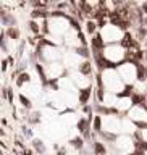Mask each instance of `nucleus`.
<instances>
[{"mask_svg": "<svg viewBox=\"0 0 147 155\" xmlns=\"http://www.w3.org/2000/svg\"><path fill=\"white\" fill-rule=\"evenodd\" d=\"M89 94H91V90H89V89H84V90H81V102H83V103H86V102H88V99H89Z\"/></svg>", "mask_w": 147, "mask_h": 155, "instance_id": "2", "label": "nucleus"}, {"mask_svg": "<svg viewBox=\"0 0 147 155\" xmlns=\"http://www.w3.org/2000/svg\"><path fill=\"white\" fill-rule=\"evenodd\" d=\"M37 16H46V11H41V10L32 11V18H37Z\"/></svg>", "mask_w": 147, "mask_h": 155, "instance_id": "10", "label": "nucleus"}, {"mask_svg": "<svg viewBox=\"0 0 147 155\" xmlns=\"http://www.w3.org/2000/svg\"><path fill=\"white\" fill-rule=\"evenodd\" d=\"M86 26H88V32H94L95 31V28H97V24L94 23V21H88V24H86Z\"/></svg>", "mask_w": 147, "mask_h": 155, "instance_id": "6", "label": "nucleus"}, {"mask_svg": "<svg viewBox=\"0 0 147 155\" xmlns=\"http://www.w3.org/2000/svg\"><path fill=\"white\" fill-rule=\"evenodd\" d=\"M8 36H10L11 39H18V31L13 28V26H10V28H8Z\"/></svg>", "mask_w": 147, "mask_h": 155, "instance_id": "5", "label": "nucleus"}, {"mask_svg": "<svg viewBox=\"0 0 147 155\" xmlns=\"http://www.w3.org/2000/svg\"><path fill=\"white\" fill-rule=\"evenodd\" d=\"M94 128H95V131H100V118L99 116H95V120H94Z\"/></svg>", "mask_w": 147, "mask_h": 155, "instance_id": "9", "label": "nucleus"}, {"mask_svg": "<svg viewBox=\"0 0 147 155\" xmlns=\"http://www.w3.org/2000/svg\"><path fill=\"white\" fill-rule=\"evenodd\" d=\"M32 5H34V7H46V2H34V4H32Z\"/></svg>", "mask_w": 147, "mask_h": 155, "instance_id": "16", "label": "nucleus"}, {"mask_svg": "<svg viewBox=\"0 0 147 155\" xmlns=\"http://www.w3.org/2000/svg\"><path fill=\"white\" fill-rule=\"evenodd\" d=\"M34 147L37 149L39 152H44V145H42V142H41V141H34Z\"/></svg>", "mask_w": 147, "mask_h": 155, "instance_id": "8", "label": "nucleus"}, {"mask_svg": "<svg viewBox=\"0 0 147 155\" xmlns=\"http://www.w3.org/2000/svg\"><path fill=\"white\" fill-rule=\"evenodd\" d=\"M92 45H94L95 50L104 47V42H102V37H100V36H95V37H92Z\"/></svg>", "mask_w": 147, "mask_h": 155, "instance_id": "1", "label": "nucleus"}, {"mask_svg": "<svg viewBox=\"0 0 147 155\" xmlns=\"http://www.w3.org/2000/svg\"><path fill=\"white\" fill-rule=\"evenodd\" d=\"M94 150L97 152V154H105V147L100 142H94Z\"/></svg>", "mask_w": 147, "mask_h": 155, "instance_id": "4", "label": "nucleus"}, {"mask_svg": "<svg viewBox=\"0 0 147 155\" xmlns=\"http://www.w3.org/2000/svg\"><path fill=\"white\" fill-rule=\"evenodd\" d=\"M79 71L81 73H84V74H88V73H91V63H83V66L79 68Z\"/></svg>", "mask_w": 147, "mask_h": 155, "instance_id": "3", "label": "nucleus"}, {"mask_svg": "<svg viewBox=\"0 0 147 155\" xmlns=\"http://www.w3.org/2000/svg\"><path fill=\"white\" fill-rule=\"evenodd\" d=\"M28 79H29V76H28V74H21V76H20V79H18V84L24 83V81H28Z\"/></svg>", "mask_w": 147, "mask_h": 155, "instance_id": "12", "label": "nucleus"}, {"mask_svg": "<svg viewBox=\"0 0 147 155\" xmlns=\"http://www.w3.org/2000/svg\"><path fill=\"white\" fill-rule=\"evenodd\" d=\"M73 145H74V147H83V141H81V139H74Z\"/></svg>", "mask_w": 147, "mask_h": 155, "instance_id": "13", "label": "nucleus"}, {"mask_svg": "<svg viewBox=\"0 0 147 155\" xmlns=\"http://www.w3.org/2000/svg\"><path fill=\"white\" fill-rule=\"evenodd\" d=\"M137 69H139V79H146V69L142 68V65H137Z\"/></svg>", "mask_w": 147, "mask_h": 155, "instance_id": "7", "label": "nucleus"}, {"mask_svg": "<svg viewBox=\"0 0 147 155\" xmlns=\"http://www.w3.org/2000/svg\"><path fill=\"white\" fill-rule=\"evenodd\" d=\"M78 53H81V55H84V57H88V55H89L86 48H78Z\"/></svg>", "mask_w": 147, "mask_h": 155, "instance_id": "14", "label": "nucleus"}, {"mask_svg": "<svg viewBox=\"0 0 147 155\" xmlns=\"http://www.w3.org/2000/svg\"><path fill=\"white\" fill-rule=\"evenodd\" d=\"M21 100H23V105H24V107H28V108L31 107V102H29V100H26L24 97H21Z\"/></svg>", "mask_w": 147, "mask_h": 155, "instance_id": "15", "label": "nucleus"}, {"mask_svg": "<svg viewBox=\"0 0 147 155\" xmlns=\"http://www.w3.org/2000/svg\"><path fill=\"white\" fill-rule=\"evenodd\" d=\"M29 26H31V31L32 32H39V26L34 23V21H31V23H29Z\"/></svg>", "mask_w": 147, "mask_h": 155, "instance_id": "11", "label": "nucleus"}]
</instances>
